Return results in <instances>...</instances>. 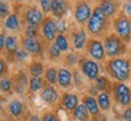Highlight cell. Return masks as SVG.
I'll use <instances>...</instances> for the list:
<instances>
[{"label":"cell","instance_id":"cell-1","mask_svg":"<svg viewBox=\"0 0 131 121\" xmlns=\"http://www.w3.org/2000/svg\"><path fill=\"white\" fill-rule=\"evenodd\" d=\"M106 70L108 74L118 83H124L131 76V63L129 59L114 58L106 63Z\"/></svg>","mask_w":131,"mask_h":121},{"label":"cell","instance_id":"cell-2","mask_svg":"<svg viewBox=\"0 0 131 121\" xmlns=\"http://www.w3.org/2000/svg\"><path fill=\"white\" fill-rule=\"evenodd\" d=\"M110 19L103 15V12L100 10L99 6L93 8V13L89 20L87 22V30L93 36H102L103 32L107 30Z\"/></svg>","mask_w":131,"mask_h":121},{"label":"cell","instance_id":"cell-3","mask_svg":"<svg viewBox=\"0 0 131 121\" xmlns=\"http://www.w3.org/2000/svg\"><path fill=\"white\" fill-rule=\"evenodd\" d=\"M103 48L106 52V55L108 58L114 59L119 58L120 55H123L125 53V42L120 39L119 36H117L114 32L108 34L103 37Z\"/></svg>","mask_w":131,"mask_h":121},{"label":"cell","instance_id":"cell-4","mask_svg":"<svg viewBox=\"0 0 131 121\" xmlns=\"http://www.w3.org/2000/svg\"><path fill=\"white\" fill-rule=\"evenodd\" d=\"M113 30L117 36H119L125 43L131 40V20L124 13H120L113 19Z\"/></svg>","mask_w":131,"mask_h":121},{"label":"cell","instance_id":"cell-5","mask_svg":"<svg viewBox=\"0 0 131 121\" xmlns=\"http://www.w3.org/2000/svg\"><path fill=\"white\" fill-rule=\"evenodd\" d=\"M93 8L90 4L85 0H78L73 7V18L77 24H87L89 18L91 17Z\"/></svg>","mask_w":131,"mask_h":121},{"label":"cell","instance_id":"cell-6","mask_svg":"<svg viewBox=\"0 0 131 121\" xmlns=\"http://www.w3.org/2000/svg\"><path fill=\"white\" fill-rule=\"evenodd\" d=\"M113 95L120 105L127 108L131 104V89L125 83H115L113 86Z\"/></svg>","mask_w":131,"mask_h":121},{"label":"cell","instance_id":"cell-7","mask_svg":"<svg viewBox=\"0 0 131 121\" xmlns=\"http://www.w3.org/2000/svg\"><path fill=\"white\" fill-rule=\"evenodd\" d=\"M87 52L90 55V58L95 61H103L106 58V52L103 48V43L100 40L90 39L87 43Z\"/></svg>","mask_w":131,"mask_h":121},{"label":"cell","instance_id":"cell-8","mask_svg":"<svg viewBox=\"0 0 131 121\" xmlns=\"http://www.w3.org/2000/svg\"><path fill=\"white\" fill-rule=\"evenodd\" d=\"M40 30H41V35L47 42H54L58 31H57V27H56V20L53 19L52 17L46 16L45 17L43 22L40 25Z\"/></svg>","mask_w":131,"mask_h":121},{"label":"cell","instance_id":"cell-9","mask_svg":"<svg viewBox=\"0 0 131 121\" xmlns=\"http://www.w3.org/2000/svg\"><path fill=\"white\" fill-rule=\"evenodd\" d=\"M23 17L27 25H32V27H40L45 19L43 12L41 11L40 8L35 7V6L27 8Z\"/></svg>","mask_w":131,"mask_h":121},{"label":"cell","instance_id":"cell-10","mask_svg":"<svg viewBox=\"0 0 131 121\" xmlns=\"http://www.w3.org/2000/svg\"><path fill=\"white\" fill-rule=\"evenodd\" d=\"M81 71L84 74V77H87L89 80H95L99 77L100 66L97 61L93 59H84L81 63Z\"/></svg>","mask_w":131,"mask_h":121},{"label":"cell","instance_id":"cell-11","mask_svg":"<svg viewBox=\"0 0 131 121\" xmlns=\"http://www.w3.org/2000/svg\"><path fill=\"white\" fill-rule=\"evenodd\" d=\"M22 47L28 54L39 55L42 52V42L39 37H24L22 40Z\"/></svg>","mask_w":131,"mask_h":121},{"label":"cell","instance_id":"cell-12","mask_svg":"<svg viewBox=\"0 0 131 121\" xmlns=\"http://www.w3.org/2000/svg\"><path fill=\"white\" fill-rule=\"evenodd\" d=\"M97 6L108 19L113 18L119 10V4H118L117 0H101Z\"/></svg>","mask_w":131,"mask_h":121},{"label":"cell","instance_id":"cell-13","mask_svg":"<svg viewBox=\"0 0 131 121\" xmlns=\"http://www.w3.org/2000/svg\"><path fill=\"white\" fill-rule=\"evenodd\" d=\"M69 5L66 0H52L51 13L57 19H63L64 16L68 13Z\"/></svg>","mask_w":131,"mask_h":121},{"label":"cell","instance_id":"cell-14","mask_svg":"<svg viewBox=\"0 0 131 121\" xmlns=\"http://www.w3.org/2000/svg\"><path fill=\"white\" fill-rule=\"evenodd\" d=\"M88 43V35L84 29H78L72 35V46L76 51H82L87 47Z\"/></svg>","mask_w":131,"mask_h":121},{"label":"cell","instance_id":"cell-15","mask_svg":"<svg viewBox=\"0 0 131 121\" xmlns=\"http://www.w3.org/2000/svg\"><path fill=\"white\" fill-rule=\"evenodd\" d=\"M72 73L71 71L68 68H60L58 71V84H59L63 89H68L72 85Z\"/></svg>","mask_w":131,"mask_h":121},{"label":"cell","instance_id":"cell-16","mask_svg":"<svg viewBox=\"0 0 131 121\" xmlns=\"http://www.w3.org/2000/svg\"><path fill=\"white\" fill-rule=\"evenodd\" d=\"M41 100L48 104H53V103H56L58 101V98H59V95L57 92V90L53 88V86H46L42 89L41 91Z\"/></svg>","mask_w":131,"mask_h":121},{"label":"cell","instance_id":"cell-17","mask_svg":"<svg viewBox=\"0 0 131 121\" xmlns=\"http://www.w3.org/2000/svg\"><path fill=\"white\" fill-rule=\"evenodd\" d=\"M4 27L6 30H8V31H11V32L19 31L20 22H19L18 15H17V13H11V15L4 20Z\"/></svg>","mask_w":131,"mask_h":121},{"label":"cell","instance_id":"cell-18","mask_svg":"<svg viewBox=\"0 0 131 121\" xmlns=\"http://www.w3.org/2000/svg\"><path fill=\"white\" fill-rule=\"evenodd\" d=\"M80 104L78 103V96L75 94H64L61 98V105L66 110H75V108Z\"/></svg>","mask_w":131,"mask_h":121},{"label":"cell","instance_id":"cell-19","mask_svg":"<svg viewBox=\"0 0 131 121\" xmlns=\"http://www.w3.org/2000/svg\"><path fill=\"white\" fill-rule=\"evenodd\" d=\"M83 104L87 107V109H88V112H89L90 115H93V116H97V115H99L100 107H99V104H97V101H96L93 96H90V95L84 96Z\"/></svg>","mask_w":131,"mask_h":121},{"label":"cell","instance_id":"cell-20","mask_svg":"<svg viewBox=\"0 0 131 121\" xmlns=\"http://www.w3.org/2000/svg\"><path fill=\"white\" fill-rule=\"evenodd\" d=\"M7 108H8L10 114L15 117H20L22 116V114H23V112H24L23 103H22L20 101H18V100H12V101L8 103Z\"/></svg>","mask_w":131,"mask_h":121},{"label":"cell","instance_id":"cell-21","mask_svg":"<svg viewBox=\"0 0 131 121\" xmlns=\"http://www.w3.org/2000/svg\"><path fill=\"white\" fill-rule=\"evenodd\" d=\"M18 39L15 35H8L6 36V44H5V52L7 54L15 55L17 51H18Z\"/></svg>","mask_w":131,"mask_h":121},{"label":"cell","instance_id":"cell-22","mask_svg":"<svg viewBox=\"0 0 131 121\" xmlns=\"http://www.w3.org/2000/svg\"><path fill=\"white\" fill-rule=\"evenodd\" d=\"M73 117H75L77 121H87L88 117H89V112H88L87 107L81 103L75 108L73 110Z\"/></svg>","mask_w":131,"mask_h":121},{"label":"cell","instance_id":"cell-23","mask_svg":"<svg viewBox=\"0 0 131 121\" xmlns=\"http://www.w3.org/2000/svg\"><path fill=\"white\" fill-rule=\"evenodd\" d=\"M97 104L100 107V110L106 112L111 108V97L108 92H100L97 95Z\"/></svg>","mask_w":131,"mask_h":121},{"label":"cell","instance_id":"cell-24","mask_svg":"<svg viewBox=\"0 0 131 121\" xmlns=\"http://www.w3.org/2000/svg\"><path fill=\"white\" fill-rule=\"evenodd\" d=\"M29 73L31 77H41L45 74V66L40 61H34L29 66Z\"/></svg>","mask_w":131,"mask_h":121},{"label":"cell","instance_id":"cell-25","mask_svg":"<svg viewBox=\"0 0 131 121\" xmlns=\"http://www.w3.org/2000/svg\"><path fill=\"white\" fill-rule=\"evenodd\" d=\"M28 86L31 92H37V91L42 90V88H43V80H42L41 77H31L29 79Z\"/></svg>","mask_w":131,"mask_h":121},{"label":"cell","instance_id":"cell-26","mask_svg":"<svg viewBox=\"0 0 131 121\" xmlns=\"http://www.w3.org/2000/svg\"><path fill=\"white\" fill-rule=\"evenodd\" d=\"M45 80L48 83V84H56L58 83V71L54 68V67H49L45 71Z\"/></svg>","mask_w":131,"mask_h":121},{"label":"cell","instance_id":"cell-27","mask_svg":"<svg viewBox=\"0 0 131 121\" xmlns=\"http://www.w3.org/2000/svg\"><path fill=\"white\" fill-rule=\"evenodd\" d=\"M54 43L58 46V48L61 51V53L69 51V41L64 34H58L56 40H54Z\"/></svg>","mask_w":131,"mask_h":121},{"label":"cell","instance_id":"cell-28","mask_svg":"<svg viewBox=\"0 0 131 121\" xmlns=\"http://www.w3.org/2000/svg\"><path fill=\"white\" fill-rule=\"evenodd\" d=\"M94 82H95V89L96 90H99L101 92H106V89H107L108 85H110V82H108L107 77L99 76Z\"/></svg>","mask_w":131,"mask_h":121},{"label":"cell","instance_id":"cell-29","mask_svg":"<svg viewBox=\"0 0 131 121\" xmlns=\"http://www.w3.org/2000/svg\"><path fill=\"white\" fill-rule=\"evenodd\" d=\"M12 89H13V83L10 78L7 77H3L0 78V91H3L5 94H8L11 92Z\"/></svg>","mask_w":131,"mask_h":121},{"label":"cell","instance_id":"cell-30","mask_svg":"<svg viewBox=\"0 0 131 121\" xmlns=\"http://www.w3.org/2000/svg\"><path fill=\"white\" fill-rule=\"evenodd\" d=\"M39 27H32V25H27L24 29V35L25 37H39Z\"/></svg>","mask_w":131,"mask_h":121},{"label":"cell","instance_id":"cell-31","mask_svg":"<svg viewBox=\"0 0 131 121\" xmlns=\"http://www.w3.org/2000/svg\"><path fill=\"white\" fill-rule=\"evenodd\" d=\"M60 54H61V51H60L58 46H57L54 42H52L48 47V55L51 56V59H57L59 58Z\"/></svg>","mask_w":131,"mask_h":121},{"label":"cell","instance_id":"cell-32","mask_svg":"<svg viewBox=\"0 0 131 121\" xmlns=\"http://www.w3.org/2000/svg\"><path fill=\"white\" fill-rule=\"evenodd\" d=\"M10 15H11V12H10L7 3L0 1V19H6Z\"/></svg>","mask_w":131,"mask_h":121},{"label":"cell","instance_id":"cell-33","mask_svg":"<svg viewBox=\"0 0 131 121\" xmlns=\"http://www.w3.org/2000/svg\"><path fill=\"white\" fill-rule=\"evenodd\" d=\"M39 4H40V8L43 12V15H48L51 12L52 0H39Z\"/></svg>","mask_w":131,"mask_h":121},{"label":"cell","instance_id":"cell-34","mask_svg":"<svg viewBox=\"0 0 131 121\" xmlns=\"http://www.w3.org/2000/svg\"><path fill=\"white\" fill-rule=\"evenodd\" d=\"M56 27H57L58 34H64V32L68 30V25H66V22L64 19H57L56 20Z\"/></svg>","mask_w":131,"mask_h":121},{"label":"cell","instance_id":"cell-35","mask_svg":"<svg viewBox=\"0 0 131 121\" xmlns=\"http://www.w3.org/2000/svg\"><path fill=\"white\" fill-rule=\"evenodd\" d=\"M15 58H16L17 61H24V60H27V58H28V53L24 51L23 48H19L15 53Z\"/></svg>","mask_w":131,"mask_h":121},{"label":"cell","instance_id":"cell-36","mask_svg":"<svg viewBox=\"0 0 131 121\" xmlns=\"http://www.w3.org/2000/svg\"><path fill=\"white\" fill-rule=\"evenodd\" d=\"M7 72V64L3 58H0V78H3Z\"/></svg>","mask_w":131,"mask_h":121},{"label":"cell","instance_id":"cell-37","mask_svg":"<svg viewBox=\"0 0 131 121\" xmlns=\"http://www.w3.org/2000/svg\"><path fill=\"white\" fill-rule=\"evenodd\" d=\"M41 121H59V119H58V116L54 115L53 113H46L42 115Z\"/></svg>","mask_w":131,"mask_h":121},{"label":"cell","instance_id":"cell-38","mask_svg":"<svg viewBox=\"0 0 131 121\" xmlns=\"http://www.w3.org/2000/svg\"><path fill=\"white\" fill-rule=\"evenodd\" d=\"M66 60H68V63L70 64V65H75V64L78 61V56L76 54H73V53H69L68 56H66Z\"/></svg>","mask_w":131,"mask_h":121},{"label":"cell","instance_id":"cell-39","mask_svg":"<svg viewBox=\"0 0 131 121\" xmlns=\"http://www.w3.org/2000/svg\"><path fill=\"white\" fill-rule=\"evenodd\" d=\"M123 11H124V15H125V16L131 18V1L125 3V5H124V7H123Z\"/></svg>","mask_w":131,"mask_h":121},{"label":"cell","instance_id":"cell-40","mask_svg":"<svg viewBox=\"0 0 131 121\" xmlns=\"http://www.w3.org/2000/svg\"><path fill=\"white\" fill-rule=\"evenodd\" d=\"M5 44H6V36L4 32H0V53L5 51Z\"/></svg>","mask_w":131,"mask_h":121},{"label":"cell","instance_id":"cell-41","mask_svg":"<svg viewBox=\"0 0 131 121\" xmlns=\"http://www.w3.org/2000/svg\"><path fill=\"white\" fill-rule=\"evenodd\" d=\"M124 121H131V107H127L123 113Z\"/></svg>","mask_w":131,"mask_h":121},{"label":"cell","instance_id":"cell-42","mask_svg":"<svg viewBox=\"0 0 131 121\" xmlns=\"http://www.w3.org/2000/svg\"><path fill=\"white\" fill-rule=\"evenodd\" d=\"M29 121H40V117L37 116V115H31V116L29 117Z\"/></svg>","mask_w":131,"mask_h":121},{"label":"cell","instance_id":"cell-43","mask_svg":"<svg viewBox=\"0 0 131 121\" xmlns=\"http://www.w3.org/2000/svg\"><path fill=\"white\" fill-rule=\"evenodd\" d=\"M13 1H16V3H22V1H24V0H13Z\"/></svg>","mask_w":131,"mask_h":121},{"label":"cell","instance_id":"cell-44","mask_svg":"<svg viewBox=\"0 0 131 121\" xmlns=\"http://www.w3.org/2000/svg\"><path fill=\"white\" fill-rule=\"evenodd\" d=\"M0 1H4V3H7L8 0H0Z\"/></svg>","mask_w":131,"mask_h":121},{"label":"cell","instance_id":"cell-45","mask_svg":"<svg viewBox=\"0 0 131 121\" xmlns=\"http://www.w3.org/2000/svg\"><path fill=\"white\" fill-rule=\"evenodd\" d=\"M85 1H93V0H85Z\"/></svg>","mask_w":131,"mask_h":121},{"label":"cell","instance_id":"cell-46","mask_svg":"<svg viewBox=\"0 0 131 121\" xmlns=\"http://www.w3.org/2000/svg\"><path fill=\"white\" fill-rule=\"evenodd\" d=\"M130 55H131V49H130Z\"/></svg>","mask_w":131,"mask_h":121},{"label":"cell","instance_id":"cell-47","mask_svg":"<svg viewBox=\"0 0 131 121\" xmlns=\"http://www.w3.org/2000/svg\"><path fill=\"white\" fill-rule=\"evenodd\" d=\"M127 1H131V0H127Z\"/></svg>","mask_w":131,"mask_h":121},{"label":"cell","instance_id":"cell-48","mask_svg":"<svg viewBox=\"0 0 131 121\" xmlns=\"http://www.w3.org/2000/svg\"><path fill=\"white\" fill-rule=\"evenodd\" d=\"M0 121H1V120H0Z\"/></svg>","mask_w":131,"mask_h":121}]
</instances>
